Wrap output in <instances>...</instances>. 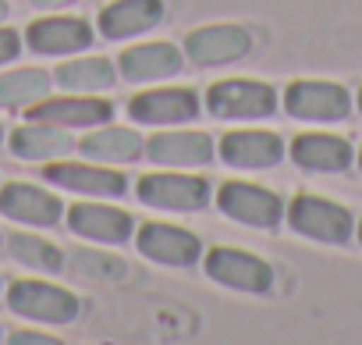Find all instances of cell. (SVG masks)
<instances>
[{"instance_id": "6da1fadb", "label": "cell", "mask_w": 362, "mask_h": 345, "mask_svg": "<svg viewBox=\"0 0 362 345\" xmlns=\"http://www.w3.org/2000/svg\"><path fill=\"white\" fill-rule=\"evenodd\" d=\"M288 221L298 235L316 239V242H330V246L348 242L351 232H355V217L344 207L320 200V196H298L288 210Z\"/></svg>"}, {"instance_id": "7a4b0ae2", "label": "cell", "mask_w": 362, "mask_h": 345, "mask_svg": "<svg viewBox=\"0 0 362 345\" xmlns=\"http://www.w3.org/2000/svg\"><path fill=\"white\" fill-rule=\"evenodd\" d=\"M8 306L18 317L43 320V324H68L78 317V299L47 281H18L8 292Z\"/></svg>"}, {"instance_id": "3957f363", "label": "cell", "mask_w": 362, "mask_h": 345, "mask_svg": "<svg viewBox=\"0 0 362 345\" xmlns=\"http://www.w3.org/2000/svg\"><path fill=\"white\" fill-rule=\"evenodd\" d=\"M284 107L298 121H341L351 111V100L334 82H295L284 96Z\"/></svg>"}, {"instance_id": "277c9868", "label": "cell", "mask_w": 362, "mask_h": 345, "mask_svg": "<svg viewBox=\"0 0 362 345\" xmlns=\"http://www.w3.org/2000/svg\"><path fill=\"white\" fill-rule=\"evenodd\" d=\"M221 210L252 228H274L284 217L281 196H274L270 189L249 186V182H228L221 189Z\"/></svg>"}, {"instance_id": "5b68a950", "label": "cell", "mask_w": 362, "mask_h": 345, "mask_svg": "<svg viewBox=\"0 0 362 345\" xmlns=\"http://www.w3.org/2000/svg\"><path fill=\"white\" fill-rule=\"evenodd\" d=\"M139 200L167 210H203L210 203V182L185 175H146L139 182Z\"/></svg>"}, {"instance_id": "8992f818", "label": "cell", "mask_w": 362, "mask_h": 345, "mask_svg": "<svg viewBox=\"0 0 362 345\" xmlns=\"http://www.w3.org/2000/svg\"><path fill=\"white\" fill-rule=\"evenodd\" d=\"M210 111L217 118H267L277 111V93L263 82H217L210 89Z\"/></svg>"}, {"instance_id": "52a82bcc", "label": "cell", "mask_w": 362, "mask_h": 345, "mask_svg": "<svg viewBox=\"0 0 362 345\" xmlns=\"http://www.w3.org/2000/svg\"><path fill=\"white\" fill-rule=\"evenodd\" d=\"M185 50L196 64H228L245 57L252 50V40L238 26H210V29H196L185 40Z\"/></svg>"}, {"instance_id": "ba28073f", "label": "cell", "mask_w": 362, "mask_h": 345, "mask_svg": "<svg viewBox=\"0 0 362 345\" xmlns=\"http://www.w3.org/2000/svg\"><path fill=\"white\" fill-rule=\"evenodd\" d=\"M206 271H210L214 281L242 288V292H267L270 281H274V271L263 260L238 253V249H214L210 260H206Z\"/></svg>"}, {"instance_id": "9c48e42d", "label": "cell", "mask_w": 362, "mask_h": 345, "mask_svg": "<svg viewBox=\"0 0 362 345\" xmlns=\"http://www.w3.org/2000/svg\"><path fill=\"white\" fill-rule=\"evenodd\" d=\"M128 111L142 125H174V121H192L199 114V100L189 89H156L135 96Z\"/></svg>"}, {"instance_id": "30bf717a", "label": "cell", "mask_w": 362, "mask_h": 345, "mask_svg": "<svg viewBox=\"0 0 362 345\" xmlns=\"http://www.w3.org/2000/svg\"><path fill=\"white\" fill-rule=\"evenodd\" d=\"M291 157L298 167L305 171H323V175H337L351 164V146L341 135H327V132H309L298 135L291 142Z\"/></svg>"}, {"instance_id": "8fae6325", "label": "cell", "mask_w": 362, "mask_h": 345, "mask_svg": "<svg viewBox=\"0 0 362 345\" xmlns=\"http://www.w3.org/2000/svg\"><path fill=\"white\" fill-rule=\"evenodd\" d=\"M139 249L174 267H189L199 260V239L189 235L185 228H170V225H146L139 232Z\"/></svg>"}, {"instance_id": "7c38bea8", "label": "cell", "mask_w": 362, "mask_h": 345, "mask_svg": "<svg viewBox=\"0 0 362 345\" xmlns=\"http://www.w3.org/2000/svg\"><path fill=\"white\" fill-rule=\"evenodd\" d=\"M160 18H163L160 0H117V4L103 8L100 29H103L107 40H128V36H139V33L153 29Z\"/></svg>"}, {"instance_id": "4fadbf2b", "label": "cell", "mask_w": 362, "mask_h": 345, "mask_svg": "<svg viewBox=\"0 0 362 345\" xmlns=\"http://www.w3.org/2000/svg\"><path fill=\"white\" fill-rule=\"evenodd\" d=\"M146 153L156 164L189 167V164H206L214 157V142L203 132H160L146 142Z\"/></svg>"}, {"instance_id": "5bb4252c", "label": "cell", "mask_w": 362, "mask_h": 345, "mask_svg": "<svg viewBox=\"0 0 362 345\" xmlns=\"http://www.w3.org/2000/svg\"><path fill=\"white\" fill-rule=\"evenodd\" d=\"M0 210L15 221H29V225H57L61 217V200L25 186V182H11L4 193H0Z\"/></svg>"}, {"instance_id": "9a60e30c", "label": "cell", "mask_w": 362, "mask_h": 345, "mask_svg": "<svg viewBox=\"0 0 362 345\" xmlns=\"http://www.w3.org/2000/svg\"><path fill=\"white\" fill-rule=\"evenodd\" d=\"M221 153L235 167H274L284 153V142L274 132H231L224 135Z\"/></svg>"}, {"instance_id": "2e32d148", "label": "cell", "mask_w": 362, "mask_h": 345, "mask_svg": "<svg viewBox=\"0 0 362 345\" xmlns=\"http://www.w3.org/2000/svg\"><path fill=\"white\" fill-rule=\"evenodd\" d=\"M68 225L75 235L93 239V242H124L132 232V217L124 210H110V207H89L78 203L68 210Z\"/></svg>"}, {"instance_id": "e0dca14e", "label": "cell", "mask_w": 362, "mask_h": 345, "mask_svg": "<svg viewBox=\"0 0 362 345\" xmlns=\"http://www.w3.org/2000/svg\"><path fill=\"white\" fill-rule=\"evenodd\" d=\"M47 179L71 193H86V196H121L128 186L124 175H117V171L86 167V164H54L47 171Z\"/></svg>"}, {"instance_id": "ac0fdd59", "label": "cell", "mask_w": 362, "mask_h": 345, "mask_svg": "<svg viewBox=\"0 0 362 345\" xmlns=\"http://www.w3.org/2000/svg\"><path fill=\"white\" fill-rule=\"evenodd\" d=\"M93 43V29L82 18H43L29 29V47L40 54H68Z\"/></svg>"}, {"instance_id": "d6986e66", "label": "cell", "mask_w": 362, "mask_h": 345, "mask_svg": "<svg viewBox=\"0 0 362 345\" xmlns=\"http://www.w3.org/2000/svg\"><path fill=\"white\" fill-rule=\"evenodd\" d=\"M121 72L132 82H153V79H167L181 72V54L170 43H146L135 50L121 54Z\"/></svg>"}, {"instance_id": "ffe728a7", "label": "cell", "mask_w": 362, "mask_h": 345, "mask_svg": "<svg viewBox=\"0 0 362 345\" xmlns=\"http://www.w3.org/2000/svg\"><path fill=\"white\" fill-rule=\"evenodd\" d=\"M29 118L47 121V125H61V128L100 125L110 118V103H103V100H43V103H33Z\"/></svg>"}, {"instance_id": "44dd1931", "label": "cell", "mask_w": 362, "mask_h": 345, "mask_svg": "<svg viewBox=\"0 0 362 345\" xmlns=\"http://www.w3.org/2000/svg\"><path fill=\"white\" fill-rule=\"evenodd\" d=\"M11 149L25 160H43V157H64L71 149V135L61 125L33 121L11 135Z\"/></svg>"}, {"instance_id": "7402d4cb", "label": "cell", "mask_w": 362, "mask_h": 345, "mask_svg": "<svg viewBox=\"0 0 362 345\" xmlns=\"http://www.w3.org/2000/svg\"><path fill=\"white\" fill-rule=\"evenodd\" d=\"M82 153L96 157V160L124 164V160H135L142 153V139L135 132H128V128H100V132L82 139Z\"/></svg>"}, {"instance_id": "603a6c76", "label": "cell", "mask_w": 362, "mask_h": 345, "mask_svg": "<svg viewBox=\"0 0 362 345\" xmlns=\"http://www.w3.org/2000/svg\"><path fill=\"white\" fill-rule=\"evenodd\" d=\"M57 82L64 89L75 93H93V89H107L114 86V64L103 57H82V61H68L57 68Z\"/></svg>"}, {"instance_id": "cb8c5ba5", "label": "cell", "mask_w": 362, "mask_h": 345, "mask_svg": "<svg viewBox=\"0 0 362 345\" xmlns=\"http://www.w3.org/2000/svg\"><path fill=\"white\" fill-rule=\"evenodd\" d=\"M50 89V79L47 72L40 68H22V72H8L0 75V107H25V103H36L43 100Z\"/></svg>"}, {"instance_id": "d4e9b609", "label": "cell", "mask_w": 362, "mask_h": 345, "mask_svg": "<svg viewBox=\"0 0 362 345\" xmlns=\"http://www.w3.org/2000/svg\"><path fill=\"white\" fill-rule=\"evenodd\" d=\"M11 256L22 260V264H29V267H36V271H57L61 260H64L50 242L29 239V235H15V239H11Z\"/></svg>"}, {"instance_id": "484cf974", "label": "cell", "mask_w": 362, "mask_h": 345, "mask_svg": "<svg viewBox=\"0 0 362 345\" xmlns=\"http://www.w3.org/2000/svg\"><path fill=\"white\" fill-rule=\"evenodd\" d=\"M71 264H75L82 274H93V278H124V274H128V264H124V260L103 256V253H75Z\"/></svg>"}, {"instance_id": "4316f807", "label": "cell", "mask_w": 362, "mask_h": 345, "mask_svg": "<svg viewBox=\"0 0 362 345\" xmlns=\"http://www.w3.org/2000/svg\"><path fill=\"white\" fill-rule=\"evenodd\" d=\"M18 50H22L18 36H15L11 29H0V61H11V57H18Z\"/></svg>"}, {"instance_id": "83f0119b", "label": "cell", "mask_w": 362, "mask_h": 345, "mask_svg": "<svg viewBox=\"0 0 362 345\" xmlns=\"http://www.w3.org/2000/svg\"><path fill=\"white\" fill-rule=\"evenodd\" d=\"M54 338H43V334H15V345H50Z\"/></svg>"}, {"instance_id": "f1b7e54d", "label": "cell", "mask_w": 362, "mask_h": 345, "mask_svg": "<svg viewBox=\"0 0 362 345\" xmlns=\"http://www.w3.org/2000/svg\"><path fill=\"white\" fill-rule=\"evenodd\" d=\"M61 4H71V0H36V8H61Z\"/></svg>"}, {"instance_id": "f546056e", "label": "cell", "mask_w": 362, "mask_h": 345, "mask_svg": "<svg viewBox=\"0 0 362 345\" xmlns=\"http://www.w3.org/2000/svg\"><path fill=\"white\" fill-rule=\"evenodd\" d=\"M8 15V4H4V0H0V18H4Z\"/></svg>"}, {"instance_id": "4dcf8cb0", "label": "cell", "mask_w": 362, "mask_h": 345, "mask_svg": "<svg viewBox=\"0 0 362 345\" xmlns=\"http://www.w3.org/2000/svg\"><path fill=\"white\" fill-rule=\"evenodd\" d=\"M358 111H362V93H358Z\"/></svg>"}, {"instance_id": "1f68e13d", "label": "cell", "mask_w": 362, "mask_h": 345, "mask_svg": "<svg viewBox=\"0 0 362 345\" xmlns=\"http://www.w3.org/2000/svg\"><path fill=\"white\" fill-rule=\"evenodd\" d=\"M358 242H362V225H358Z\"/></svg>"}, {"instance_id": "d6a6232c", "label": "cell", "mask_w": 362, "mask_h": 345, "mask_svg": "<svg viewBox=\"0 0 362 345\" xmlns=\"http://www.w3.org/2000/svg\"><path fill=\"white\" fill-rule=\"evenodd\" d=\"M358 167H362V153H358Z\"/></svg>"}, {"instance_id": "836d02e7", "label": "cell", "mask_w": 362, "mask_h": 345, "mask_svg": "<svg viewBox=\"0 0 362 345\" xmlns=\"http://www.w3.org/2000/svg\"><path fill=\"white\" fill-rule=\"evenodd\" d=\"M0 135H4V132H0Z\"/></svg>"}]
</instances>
